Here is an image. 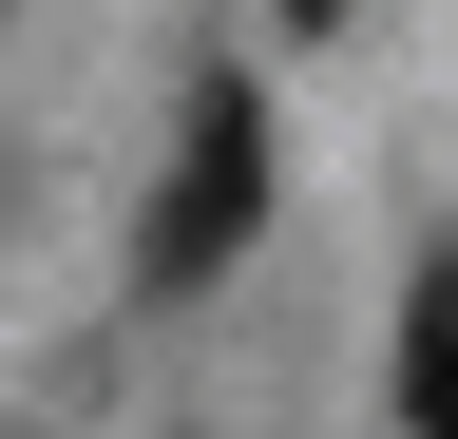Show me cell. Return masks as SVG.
<instances>
[{
  "label": "cell",
  "instance_id": "cell-2",
  "mask_svg": "<svg viewBox=\"0 0 458 439\" xmlns=\"http://www.w3.org/2000/svg\"><path fill=\"white\" fill-rule=\"evenodd\" d=\"M401 420L458 439V249H420V287H401Z\"/></svg>",
  "mask_w": 458,
  "mask_h": 439
},
{
  "label": "cell",
  "instance_id": "cell-3",
  "mask_svg": "<svg viewBox=\"0 0 458 439\" xmlns=\"http://www.w3.org/2000/svg\"><path fill=\"white\" fill-rule=\"evenodd\" d=\"M286 20H306V38H325V20H344V0H286Z\"/></svg>",
  "mask_w": 458,
  "mask_h": 439
},
{
  "label": "cell",
  "instance_id": "cell-1",
  "mask_svg": "<svg viewBox=\"0 0 458 439\" xmlns=\"http://www.w3.org/2000/svg\"><path fill=\"white\" fill-rule=\"evenodd\" d=\"M267 96L249 77H191V134H172V191H153V230H134V287L153 306H191V287H229L249 267V230H267Z\"/></svg>",
  "mask_w": 458,
  "mask_h": 439
}]
</instances>
